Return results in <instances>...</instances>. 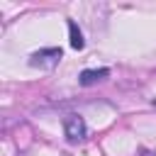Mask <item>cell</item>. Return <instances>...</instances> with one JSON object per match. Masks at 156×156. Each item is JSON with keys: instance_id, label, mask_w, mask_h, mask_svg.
Here are the masks:
<instances>
[{"instance_id": "cell-1", "label": "cell", "mask_w": 156, "mask_h": 156, "mask_svg": "<svg viewBox=\"0 0 156 156\" xmlns=\"http://www.w3.org/2000/svg\"><path fill=\"white\" fill-rule=\"evenodd\" d=\"M63 51L61 49H39L29 56V66H39V68H51L61 61Z\"/></svg>"}, {"instance_id": "cell-2", "label": "cell", "mask_w": 156, "mask_h": 156, "mask_svg": "<svg viewBox=\"0 0 156 156\" xmlns=\"http://www.w3.org/2000/svg\"><path fill=\"white\" fill-rule=\"evenodd\" d=\"M63 132H66V139L68 141H83L85 139V122L80 115H68L63 119Z\"/></svg>"}, {"instance_id": "cell-3", "label": "cell", "mask_w": 156, "mask_h": 156, "mask_svg": "<svg viewBox=\"0 0 156 156\" xmlns=\"http://www.w3.org/2000/svg\"><path fill=\"white\" fill-rule=\"evenodd\" d=\"M107 76H110L107 68H95V71H83V73L78 76V80H80V85H95V83L105 80Z\"/></svg>"}, {"instance_id": "cell-4", "label": "cell", "mask_w": 156, "mask_h": 156, "mask_svg": "<svg viewBox=\"0 0 156 156\" xmlns=\"http://www.w3.org/2000/svg\"><path fill=\"white\" fill-rule=\"evenodd\" d=\"M68 34H71V46L76 49V51H80L83 46H85V41H83V32L78 29V24L71 20L68 22Z\"/></svg>"}]
</instances>
